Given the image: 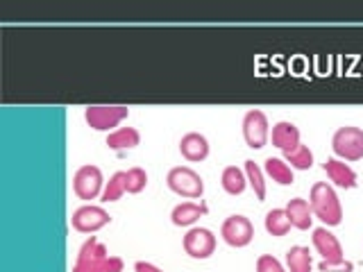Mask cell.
Instances as JSON below:
<instances>
[{
  "label": "cell",
  "mask_w": 363,
  "mask_h": 272,
  "mask_svg": "<svg viewBox=\"0 0 363 272\" xmlns=\"http://www.w3.org/2000/svg\"><path fill=\"white\" fill-rule=\"evenodd\" d=\"M147 186V173L141 166H134L130 170H125V193H141Z\"/></svg>",
  "instance_id": "d4e9b609"
},
{
  "label": "cell",
  "mask_w": 363,
  "mask_h": 272,
  "mask_svg": "<svg viewBox=\"0 0 363 272\" xmlns=\"http://www.w3.org/2000/svg\"><path fill=\"white\" fill-rule=\"evenodd\" d=\"M286 213H289V220L295 230H311L313 225V211H311V204L306 202L304 198H293L286 204Z\"/></svg>",
  "instance_id": "2e32d148"
},
{
  "label": "cell",
  "mask_w": 363,
  "mask_h": 272,
  "mask_svg": "<svg viewBox=\"0 0 363 272\" xmlns=\"http://www.w3.org/2000/svg\"><path fill=\"white\" fill-rule=\"evenodd\" d=\"M107 247L98 243L96 236H91L84 241V245L79 247L73 272H102V264L107 259Z\"/></svg>",
  "instance_id": "30bf717a"
},
{
  "label": "cell",
  "mask_w": 363,
  "mask_h": 272,
  "mask_svg": "<svg viewBox=\"0 0 363 272\" xmlns=\"http://www.w3.org/2000/svg\"><path fill=\"white\" fill-rule=\"evenodd\" d=\"M270 136V125H268V116L261 109H250L243 116V139L247 143V147L252 150H261L268 143Z\"/></svg>",
  "instance_id": "52a82bcc"
},
{
  "label": "cell",
  "mask_w": 363,
  "mask_h": 272,
  "mask_svg": "<svg viewBox=\"0 0 363 272\" xmlns=\"http://www.w3.org/2000/svg\"><path fill=\"white\" fill-rule=\"evenodd\" d=\"M182 245H184V252L191 259L204 261L216 252V236L211 230H207V227H191V230L184 234Z\"/></svg>",
  "instance_id": "ba28073f"
},
{
  "label": "cell",
  "mask_w": 363,
  "mask_h": 272,
  "mask_svg": "<svg viewBox=\"0 0 363 272\" xmlns=\"http://www.w3.org/2000/svg\"><path fill=\"white\" fill-rule=\"evenodd\" d=\"M257 272H286L281 266V261L272 254H261L257 259Z\"/></svg>",
  "instance_id": "484cf974"
},
{
  "label": "cell",
  "mask_w": 363,
  "mask_h": 272,
  "mask_svg": "<svg viewBox=\"0 0 363 272\" xmlns=\"http://www.w3.org/2000/svg\"><path fill=\"white\" fill-rule=\"evenodd\" d=\"M109 222H111V215L102 207H94V204H84V207L75 209L71 218L73 230L79 234H96Z\"/></svg>",
  "instance_id": "9c48e42d"
},
{
  "label": "cell",
  "mask_w": 363,
  "mask_h": 272,
  "mask_svg": "<svg viewBox=\"0 0 363 272\" xmlns=\"http://www.w3.org/2000/svg\"><path fill=\"white\" fill-rule=\"evenodd\" d=\"M264 227L270 236H286L291 232V220H289V213L286 209H270L266 213V220H264Z\"/></svg>",
  "instance_id": "ffe728a7"
},
{
  "label": "cell",
  "mask_w": 363,
  "mask_h": 272,
  "mask_svg": "<svg viewBox=\"0 0 363 272\" xmlns=\"http://www.w3.org/2000/svg\"><path fill=\"white\" fill-rule=\"evenodd\" d=\"M107 181L102 179V170L94 164H84L73 175V193L79 200H96L102 196Z\"/></svg>",
  "instance_id": "5b68a950"
},
{
  "label": "cell",
  "mask_w": 363,
  "mask_h": 272,
  "mask_svg": "<svg viewBox=\"0 0 363 272\" xmlns=\"http://www.w3.org/2000/svg\"><path fill=\"white\" fill-rule=\"evenodd\" d=\"M125 264L121 256H107L105 264H102V272H123Z\"/></svg>",
  "instance_id": "83f0119b"
},
{
  "label": "cell",
  "mask_w": 363,
  "mask_h": 272,
  "mask_svg": "<svg viewBox=\"0 0 363 272\" xmlns=\"http://www.w3.org/2000/svg\"><path fill=\"white\" fill-rule=\"evenodd\" d=\"M209 209H207V204H198V202H182L177 204V207L170 211V220H173L175 227H193L198 220H200V215H204Z\"/></svg>",
  "instance_id": "9a60e30c"
},
{
  "label": "cell",
  "mask_w": 363,
  "mask_h": 272,
  "mask_svg": "<svg viewBox=\"0 0 363 272\" xmlns=\"http://www.w3.org/2000/svg\"><path fill=\"white\" fill-rule=\"evenodd\" d=\"M141 143V134L136 128H118L107 134L109 150H130Z\"/></svg>",
  "instance_id": "ac0fdd59"
},
{
  "label": "cell",
  "mask_w": 363,
  "mask_h": 272,
  "mask_svg": "<svg viewBox=\"0 0 363 272\" xmlns=\"http://www.w3.org/2000/svg\"><path fill=\"white\" fill-rule=\"evenodd\" d=\"M309 204H311L313 215L325 227H338L343 222V207H340V200L336 196L334 186H329L327 181H315L311 186Z\"/></svg>",
  "instance_id": "6da1fadb"
},
{
  "label": "cell",
  "mask_w": 363,
  "mask_h": 272,
  "mask_svg": "<svg viewBox=\"0 0 363 272\" xmlns=\"http://www.w3.org/2000/svg\"><path fill=\"white\" fill-rule=\"evenodd\" d=\"M220 236L230 247H245L252 243V238H255V225L250 222V218H245V215L234 213L230 218L223 220Z\"/></svg>",
  "instance_id": "8992f818"
},
{
  "label": "cell",
  "mask_w": 363,
  "mask_h": 272,
  "mask_svg": "<svg viewBox=\"0 0 363 272\" xmlns=\"http://www.w3.org/2000/svg\"><path fill=\"white\" fill-rule=\"evenodd\" d=\"M125 196V173L118 170L109 177V181L105 184V191H102V202H118Z\"/></svg>",
  "instance_id": "cb8c5ba5"
},
{
  "label": "cell",
  "mask_w": 363,
  "mask_h": 272,
  "mask_svg": "<svg viewBox=\"0 0 363 272\" xmlns=\"http://www.w3.org/2000/svg\"><path fill=\"white\" fill-rule=\"evenodd\" d=\"M179 152L191 164L204 162V159L209 157V141H207V136H202L200 132L184 134V136H182V141H179Z\"/></svg>",
  "instance_id": "7c38bea8"
},
{
  "label": "cell",
  "mask_w": 363,
  "mask_h": 272,
  "mask_svg": "<svg viewBox=\"0 0 363 272\" xmlns=\"http://www.w3.org/2000/svg\"><path fill=\"white\" fill-rule=\"evenodd\" d=\"M313 247L315 252L323 256V261H343V245H340L338 238L327 230V227H315L313 230Z\"/></svg>",
  "instance_id": "8fae6325"
},
{
  "label": "cell",
  "mask_w": 363,
  "mask_h": 272,
  "mask_svg": "<svg viewBox=\"0 0 363 272\" xmlns=\"http://www.w3.org/2000/svg\"><path fill=\"white\" fill-rule=\"evenodd\" d=\"M323 170L338 188H354L357 186V173L345 162H340V159H336V157L327 159V162L323 164Z\"/></svg>",
  "instance_id": "5bb4252c"
},
{
  "label": "cell",
  "mask_w": 363,
  "mask_h": 272,
  "mask_svg": "<svg viewBox=\"0 0 363 272\" xmlns=\"http://www.w3.org/2000/svg\"><path fill=\"white\" fill-rule=\"evenodd\" d=\"M264 173L275 181L279 186H291L295 177H293V168L279 157H268L264 162Z\"/></svg>",
  "instance_id": "e0dca14e"
},
{
  "label": "cell",
  "mask_w": 363,
  "mask_h": 272,
  "mask_svg": "<svg viewBox=\"0 0 363 272\" xmlns=\"http://www.w3.org/2000/svg\"><path fill=\"white\" fill-rule=\"evenodd\" d=\"M130 116V109L125 105H89L84 109V120L89 128L98 132H109Z\"/></svg>",
  "instance_id": "277c9868"
},
{
  "label": "cell",
  "mask_w": 363,
  "mask_h": 272,
  "mask_svg": "<svg viewBox=\"0 0 363 272\" xmlns=\"http://www.w3.org/2000/svg\"><path fill=\"white\" fill-rule=\"evenodd\" d=\"M284 162L291 164V168L295 170H309L313 166V152L309 150V145L300 143L291 152H284Z\"/></svg>",
  "instance_id": "7402d4cb"
},
{
  "label": "cell",
  "mask_w": 363,
  "mask_h": 272,
  "mask_svg": "<svg viewBox=\"0 0 363 272\" xmlns=\"http://www.w3.org/2000/svg\"><path fill=\"white\" fill-rule=\"evenodd\" d=\"M289 272H311V252L304 245H293L286 252Z\"/></svg>",
  "instance_id": "44dd1931"
},
{
  "label": "cell",
  "mask_w": 363,
  "mask_h": 272,
  "mask_svg": "<svg viewBox=\"0 0 363 272\" xmlns=\"http://www.w3.org/2000/svg\"><path fill=\"white\" fill-rule=\"evenodd\" d=\"M134 272H164L162 268H157L155 264H147V261H136Z\"/></svg>",
  "instance_id": "f1b7e54d"
},
{
  "label": "cell",
  "mask_w": 363,
  "mask_h": 272,
  "mask_svg": "<svg viewBox=\"0 0 363 272\" xmlns=\"http://www.w3.org/2000/svg\"><path fill=\"white\" fill-rule=\"evenodd\" d=\"M166 184L173 193H177V196H182V198H189V200H198V198H202V193H204L202 177L189 166L170 168L168 175H166Z\"/></svg>",
  "instance_id": "3957f363"
},
{
  "label": "cell",
  "mask_w": 363,
  "mask_h": 272,
  "mask_svg": "<svg viewBox=\"0 0 363 272\" xmlns=\"http://www.w3.org/2000/svg\"><path fill=\"white\" fill-rule=\"evenodd\" d=\"M245 177H247V184L252 186L257 200H266V181H264V170L259 168V164H255L252 159L245 162Z\"/></svg>",
  "instance_id": "603a6c76"
},
{
  "label": "cell",
  "mask_w": 363,
  "mask_h": 272,
  "mask_svg": "<svg viewBox=\"0 0 363 272\" xmlns=\"http://www.w3.org/2000/svg\"><path fill=\"white\" fill-rule=\"evenodd\" d=\"M332 150L340 162H359L363 159V130L354 125L338 128L332 136Z\"/></svg>",
  "instance_id": "7a4b0ae2"
},
{
  "label": "cell",
  "mask_w": 363,
  "mask_h": 272,
  "mask_svg": "<svg viewBox=\"0 0 363 272\" xmlns=\"http://www.w3.org/2000/svg\"><path fill=\"white\" fill-rule=\"evenodd\" d=\"M318 270L320 272H352L354 270V264L347 259H343V261H320V264H318Z\"/></svg>",
  "instance_id": "4316f807"
},
{
  "label": "cell",
  "mask_w": 363,
  "mask_h": 272,
  "mask_svg": "<svg viewBox=\"0 0 363 272\" xmlns=\"http://www.w3.org/2000/svg\"><path fill=\"white\" fill-rule=\"evenodd\" d=\"M220 186L225 193H230V196H241L247 186L245 170H241L238 166H227L220 175Z\"/></svg>",
  "instance_id": "d6986e66"
},
{
  "label": "cell",
  "mask_w": 363,
  "mask_h": 272,
  "mask_svg": "<svg viewBox=\"0 0 363 272\" xmlns=\"http://www.w3.org/2000/svg\"><path fill=\"white\" fill-rule=\"evenodd\" d=\"M270 139H272V145L279 147L281 152H291L293 147L300 145V130L295 128L291 120H279L272 125Z\"/></svg>",
  "instance_id": "4fadbf2b"
}]
</instances>
